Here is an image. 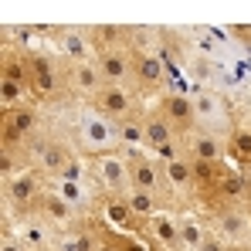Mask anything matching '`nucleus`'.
Segmentation results:
<instances>
[{
  "mask_svg": "<svg viewBox=\"0 0 251 251\" xmlns=\"http://www.w3.org/2000/svg\"><path fill=\"white\" fill-rule=\"evenodd\" d=\"M65 132L72 136V143L78 146L85 160H95V156H105V153H119L123 150V139H119V126L102 119L95 109L88 105H75V109H65Z\"/></svg>",
  "mask_w": 251,
  "mask_h": 251,
  "instance_id": "f257e3e1",
  "label": "nucleus"
},
{
  "mask_svg": "<svg viewBox=\"0 0 251 251\" xmlns=\"http://www.w3.org/2000/svg\"><path fill=\"white\" fill-rule=\"evenodd\" d=\"M27 61H31V95L34 102L51 109H75L68 99V85H65V61L51 51V48H34L27 44Z\"/></svg>",
  "mask_w": 251,
  "mask_h": 251,
  "instance_id": "f03ea898",
  "label": "nucleus"
},
{
  "mask_svg": "<svg viewBox=\"0 0 251 251\" xmlns=\"http://www.w3.org/2000/svg\"><path fill=\"white\" fill-rule=\"evenodd\" d=\"M190 99H194L197 126L214 132V136H221V139H227L234 132V126L241 123L238 99L227 95V92H217V88H190Z\"/></svg>",
  "mask_w": 251,
  "mask_h": 251,
  "instance_id": "7ed1b4c3",
  "label": "nucleus"
},
{
  "mask_svg": "<svg viewBox=\"0 0 251 251\" xmlns=\"http://www.w3.org/2000/svg\"><path fill=\"white\" fill-rule=\"evenodd\" d=\"M48 190H51V180L38 167H24L3 176V214H10V217L31 214Z\"/></svg>",
  "mask_w": 251,
  "mask_h": 251,
  "instance_id": "20e7f679",
  "label": "nucleus"
},
{
  "mask_svg": "<svg viewBox=\"0 0 251 251\" xmlns=\"http://www.w3.org/2000/svg\"><path fill=\"white\" fill-rule=\"evenodd\" d=\"M170 88H173V75L163 65V58L153 51V48H136L132 51V92L153 105L156 99H163Z\"/></svg>",
  "mask_w": 251,
  "mask_h": 251,
  "instance_id": "39448f33",
  "label": "nucleus"
},
{
  "mask_svg": "<svg viewBox=\"0 0 251 251\" xmlns=\"http://www.w3.org/2000/svg\"><path fill=\"white\" fill-rule=\"evenodd\" d=\"M78 160H82L78 146L72 143V136L65 132V123L58 119V126L51 129V136L41 143V150H38V156H34V167L41 170L48 180H58V176H68Z\"/></svg>",
  "mask_w": 251,
  "mask_h": 251,
  "instance_id": "423d86ee",
  "label": "nucleus"
},
{
  "mask_svg": "<svg viewBox=\"0 0 251 251\" xmlns=\"http://www.w3.org/2000/svg\"><path fill=\"white\" fill-rule=\"evenodd\" d=\"M88 109H95L102 119H109V123H126L129 116H136V112H143L146 109V102L129 88V85H102L88 102H85Z\"/></svg>",
  "mask_w": 251,
  "mask_h": 251,
  "instance_id": "0eeeda50",
  "label": "nucleus"
},
{
  "mask_svg": "<svg viewBox=\"0 0 251 251\" xmlns=\"http://www.w3.org/2000/svg\"><path fill=\"white\" fill-rule=\"evenodd\" d=\"M38 38L48 41V48L61 58V61H88L95 58V48L88 41V31L85 27H72V24H61V27H38Z\"/></svg>",
  "mask_w": 251,
  "mask_h": 251,
  "instance_id": "6e6552de",
  "label": "nucleus"
},
{
  "mask_svg": "<svg viewBox=\"0 0 251 251\" xmlns=\"http://www.w3.org/2000/svg\"><path fill=\"white\" fill-rule=\"evenodd\" d=\"M88 167H92V180L102 194H129L132 190V176H129V163H126L123 150L95 156V160H88Z\"/></svg>",
  "mask_w": 251,
  "mask_h": 251,
  "instance_id": "1a4fd4ad",
  "label": "nucleus"
},
{
  "mask_svg": "<svg viewBox=\"0 0 251 251\" xmlns=\"http://www.w3.org/2000/svg\"><path fill=\"white\" fill-rule=\"evenodd\" d=\"M139 238L146 241L150 251H187L183 248V238H180L176 210H163V214L146 217L143 227H139Z\"/></svg>",
  "mask_w": 251,
  "mask_h": 251,
  "instance_id": "9d476101",
  "label": "nucleus"
},
{
  "mask_svg": "<svg viewBox=\"0 0 251 251\" xmlns=\"http://www.w3.org/2000/svg\"><path fill=\"white\" fill-rule=\"evenodd\" d=\"M153 105L163 112V119H167L180 136H187V132H194V129H197V112H194L190 88H170L167 95H163V99H156Z\"/></svg>",
  "mask_w": 251,
  "mask_h": 251,
  "instance_id": "9b49d317",
  "label": "nucleus"
},
{
  "mask_svg": "<svg viewBox=\"0 0 251 251\" xmlns=\"http://www.w3.org/2000/svg\"><path fill=\"white\" fill-rule=\"evenodd\" d=\"M65 85H68V99L72 105H85L99 88H102V75H99V65L95 58L88 61H65Z\"/></svg>",
  "mask_w": 251,
  "mask_h": 251,
  "instance_id": "f8f14e48",
  "label": "nucleus"
},
{
  "mask_svg": "<svg viewBox=\"0 0 251 251\" xmlns=\"http://www.w3.org/2000/svg\"><path fill=\"white\" fill-rule=\"evenodd\" d=\"M180 146H183V156L187 160H197V163H227V150H224V139L214 136L207 129H194L187 136H180Z\"/></svg>",
  "mask_w": 251,
  "mask_h": 251,
  "instance_id": "ddd939ff",
  "label": "nucleus"
},
{
  "mask_svg": "<svg viewBox=\"0 0 251 251\" xmlns=\"http://www.w3.org/2000/svg\"><path fill=\"white\" fill-rule=\"evenodd\" d=\"M207 217V227L214 234H221L227 245H248L251 238V221L241 207H224L214 210V214H204Z\"/></svg>",
  "mask_w": 251,
  "mask_h": 251,
  "instance_id": "4468645a",
  "label": "nucleus"
},
{
  "mask_svg": "<svg viewBox=\"0 0 251 251\" xmlns=\"http://www.w3.org/2000/svg\"><path fill=\"white\" fill-rule=\"evenodd\" d=\"M95 214H99L109 227L126 231V234H139V227H143V217H136V210L129 207V197H126V194H102Z\"/></svg>",
  "mask_w": 251,
  "mask_h": 251,
  "instance_id": "2eb2a0df",
  "label": "nucleus"
},
{
  "mask_svg": "<svg viewBox=\"0 0 251 251\" xmlns=\"http://www.w3.org/2000/svg\"><path fill=\"white\" fill-rule=\"evenodd\" d=\"M31 214H38L44 224H51L58 234H68V231H72V227H75V224L85 217V214H78V210L72 207L65 197H58L54 190H48L41 201H38V207L31 210Z\"/></svg>",
  "mask_w": 251,
  "mask_h": 251,
  "instance_id": "dca6fc26",
  "label": "nucleus"
},
{
  "mask_svg": "<svg viewBox=\"0 0 251 251\" xmlns=\"http://www.w3.org/2000/svg\"><path fill=\"white\" fill-rule=\"evenodd\" d=\"M95 65H99V75L102 85H129L132 88V51H99L95 54Z\"/></svg>",
  "mask_w": 251,
  "mask_h": 251,
  "instance_id": "f3484780",
  "label": "nucleus"
},
{
  "mask_svg": "<svg viewBox=\"0 0 251 251\" xmlns=\"http://www.w3.org/2000/svg\"><path fill=\"white\" fill-rule=\"evenodd\" d=\"M85 31H88V41L95 48V54L99 51H119V48L129 51V34H132L129 24H92Z\"/></svg>",
  "mask_w": 251,
  "mask_h": 251,
  "instance_id": "a211bd4d",
  "label": "nucleus"
},
{
  "mask_svg": "<svg viewBox=\"0 0 251 251\" xmlns=\"http://www.w3.org/2000/svg\"><path fill=\"white\" fill-rule=\"evenodd\" d=\"M224 150H227V163L231 167H248L251 163V119L241 116V123L234 126V132L224 139Z\"/></svg>",
  "mask_w": 251,
  "mask_h": 251,
  "instance_id": "6ab92c4d",
  "label": "nucleus"
},
{
  "mask_svg": "<svg viewBox=\"0 0 251 251\" xmlns=\"http://www.w3.org/2000/svg\"><path fill=\"white\" fill-rule=\"evenodd\" d=\"M176 221H180V238H183V248H187V251H201L204 238L210 234L207 217H204L201 210H180V214H176Z\"/></svg>",
  "mask_w": 251,
  "mask_h": 251,
  "instance_id": "aec40b11",
  "label": "nucleus"
},
{
  "mask_svg": "<svg viewBox=\"0 0 251 251\" xmlns=\"http://www.w3.org/2000/svg\"><path fill=\"white\" fill-rule=\"evenodd\" d=\"M143 116H146V109H143V112H136V116H129L126 123H119V139H123V150H129V146H143V150H146Z\"/></svg>",
  "mask_w": 251,
  "mask_h": 251,
  "instance_id": "412c9836",
  "label": "nucleus"
},
{
  "mask_svg": "<svg viewBox=\"0 0 251 251\" xmlns=\"http://www.w3.org/2000/svg\"><path fill=\"white\" fill-rule=\"evenodd\" d=\"M116 245H119V251H150L139 234H126V231H116Z\"/></svg>",
  "mask_w": 251,
  "mask_h": 251,
  "instance_id": "4be33fe9",
  "label": "nucleus"
},
{
  "mask_svg": "<svg viewBox=\"0 0 251 251\" xmlns=\"http://www.w3.org/2000/svg\"><path fill=\"white\" fill-rule=\"evenodd\" d=\"M0 251H31L14 231H0Z\"/></svg>",
  "mask_w": 251,
  "mask_h": 251,
  "instance_id": "5701e85b",
  "label": "nucleus"
},
{
  "mask_svg": "<svg viewBox=\"0 0 251 251\" xmlns=\"http://www.w3.org/2000/svg\"><path fill=\"white\" fill-rule=\"evenodd\" d=\"M227 248H231V245H227L221 234H214V231H210L207 238H204V245H201V251H227Z\"/></svg>",
  "mask_w": 251,
  "mask_h": 251,
  "instance_id": "b1692460",
  "label": "nucleus"
},
{
  "mask_svg": "<svg viewBox=\"0 0 251 251\" xmlns=\"http://www.w3.org/2000/svg\"><path fill=\"white\" fill-rule=\"evenodd\" d=\"M241 210L248 214V221H251V194H248V197H245V204H241Z\"/></svg>",
  "mask_w": 251,
  "mask_h": 251,
  "instance_id": "393cba45",
  "label": "nucleus"
},
{
  "mask_svg": "<svg viewBox=\"0 0 251 251\" xmlns=\"http://www.w3.org/2000/svg\"><path fill=\"white\" fill-rule=\"evenodd\" d=\"M227 251H251V245H231Z\"/></svg>",
  "mask_w": 251,
  "mask_h": 251,
  "instance_id": "a878e982",
  "label": "nucleus"
},
{
  "mask_svg": "<svg viewBox=\"0 0 251 251\" xmlns=\"http://www.w3.org/2000/svg\"><path fill=\"white\" fill-rule=\"evenodd\" d=\"M31 251H61V245H48V248H31Z\"/></svg>",
  "mask_w": 251,
  "mask_h": 251,
  "instance_id": "bb28decb",
  "label": "nucleus"
},
{
  "mask_svg": "<svg viewBox=\"0 0 251 251\" xmlns=\"http://www.w3.org/2000/svg\"><path fill=\"white\" fill-rule=\"evenodd\" d=\"M241 173H245V180L251 183V163H248V167H241Z\"/></svg>",
  "mask_w": 251,
  "mask_h": 251,
  "instance_id": "cd10ccee",
  "label": "nucleus"
}]
</instances>
